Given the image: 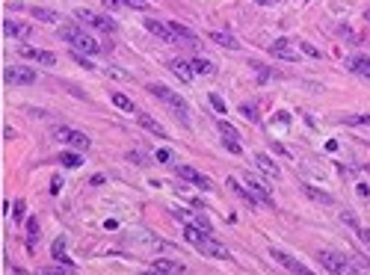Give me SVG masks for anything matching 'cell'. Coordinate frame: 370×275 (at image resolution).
Instances as JSON below:
<instances>
[{
  "mask_svg": "<svg viewBox=\"0 0 370 275\" xmlns=\"http://www.w3.org/2000/svg\"><path fill=\"white\" fill-rule=\"evenodd\" d=\"M184 237H187V243L190 246H196L205 257H219V260H225L228 257V249L213 237V231L211 228H202L199 222H190L187 228H184Z\"/></svg>",
  "mask_w": 370,
  "mask_h": 275,
  "instance_id": "obj_1",
  "label": "cell"
},
{
  "mask_svg": "<svg viewBox=\"0 0 370 275\" xmlns=\"http://www.w3.org/2000/svg\"><path fill=\"white\" fill-rule=\"evenodd\" d=\"M148 92H151V95L154 98H160L175 116H178V122H184V125H187L190 122V107H187V101H184L181 95H178V92H172L169 86H163V83H148Z\"/></svg>",
  "mask_w": 370,
  "mask_h": 275,
  "instance_id": "obj_2",
  "label": "cell"
},
{
  "mask_svg": "<svg viewBox=\"0 0 370 275\" xmlns=\"http://www.w3.org/2000/svg\"><path fill=\"white\" fill-rule=\"evenodd\" d=\"M59 36H62V39L71 45V50H77V53H89V56H92V53H101V45L92 39L86 30H80L77 24H74V27H62Z\"/></svg>",
  "mask_w": 370,
  "mask_h": 275,
  "instance_id": "obj_3",
  "label": "cell"
},
{
  "mask_svg": "<svg viewBox=\"0 0 370 275\" xmlns=\"http://www.w3.org/2000/svg\"><path fill=\"white\" fill-rule=\"evenodd\" d=\"M53 139H56V142H62V145H68V148H74V151H86V148L92 145V139H89L83 130L65 127V125L53 127Z\"/></svg>",
  "mask_w": 370,
  "mask_h": 275,
  "instance_id": "obj_4",
  "label": "cell"
},
{
  "mask_svg": "<svg viewBox=\"0 0 370 275\" xmlns=\"http://www.w3.org/2000/svg\"><path fill=\"white\" fill-rule=\"evenodd\" d=\"M317 260H320L332 275H361L346 257H341V254H335V251H317Z\"/></svg>",
  "mask_w": 370,
  "mask_h": 275,
  "instance_id": "obj_5",
  "label": "cell"
},
{
  "mask_svg": "<svg viewBox=\"0 0 370 275\" xmlns=\"http://www.w3.org/2000/svg\"><path fill=\"white\" fill-rule=\"evenodd\" d=\"M77 21L89 24V27H95V30H104V33H116V21L110 15H101V12H92V9H77L74 12Z\"/></svg>",
  "mask_w": 370,
  "mask_h": 275,
  "instance_id": "obj_6",
  "label": "cell"
},
{
  "mask_svg": "<svg viewBox=\"0 0 370 275\" xmlns=\"http://www.w3.org/2000/svg\"><path fill=\"white\" fill-rule=\"evenodd\" d=\"M36 71L33 68H18V65H6L3 68V83H9V86H30V83H36Z\"/></svg>",
  "mask_w": 370,
  "mask_h": 275,
  "instance_id": "obj_7",
  "label": "cell"
},
{
  "mask_svg": "<svg viewBox=\"0 0 370 275\" xmlns=\"http://www.w3.org/2000/svg\"><path fill=\"white\" fill-rule=\"evenodd\" d=\"M178 175H181L184 180L196 183V187H199V190H205V193H211V190H213V180H211L208 175H202L199 169H193V166H184V163H181V166H178Z\"/></svg>",
  "mask_w": 370,
  "mask_h": 275,
  "instance_id": "obj_8",
  "label": "cell"
},
{
  "mask_svg": "<svg viewBox=\"0 0 370 275\" xmlns=\"http://www.w3.org/2000/svg\"><path fill=\"white\" fill-rule=\"evenodd\" d=\"M269 257H275V263H282L285 269H291L293 275H314L308 266H302L296 257H291L288 251H282V249H269Z\"/></svg>",
  "mask_w": 370,
  "mask_h": 275,
  "instance_id": "obj_9",
  "label": "cell"
},
{
  "mask_svg": "<svg viewBox=\"0 0 370 275\" xmlns=\"http://www.w3.org/2000/svg\"><path fill=\"white\" fill-rule=\"evenodd\" d=\"M166 24H169V30H172V36H175L178 45H193V48H199V36H196L190 27H184V24H178V21H166Z\"/></svg>",
  "mask_w": 370,
  "mask_h": 275,
  "instance_id": "obj_10",
  "label": "cell"
},
{
  "mask_svg": "<svg viewBox=\"0 0 370 275\" xmlns=\"http://www.w3.org/2000/svg\"><path fill=\"white\" fill-rule=\"evenodd\" d=\"M18 53H21L24 59H30V62H39V65H53V62H56V56H53L51 50H42V48H27V45H21Z\"/></svg>",
  "mask_w": 370,
  "mask_h": 275,
  "instance_id": "obj_11",
  "label": "cell"
},
{
  "mask_svg": "<svg viewBox=\"0 0 370 275\" xmlns=\"http://www.w3.org/2000/svg\"><path fill=\"white\" fill-rule=\"evenodd\" d=\"M243 183H246V187H249V193H252L255 199H261L264 204H269V207H275V201H272V196H269V190L264 187V183H261V180H255L252 175H243Z\"/></svg>",
  "mask_w": 370,
  "mask_h": 275,
  "instance_id": "obj_12",
  "label": "cell"
},
{
  "mask_svg": "<svg viewBox=\"0 0 370 275\" xmlns=\"http://www.w3.org/2000/svg\"><path fill=\"white\" fill-rule=\"evenodd\" d=\"M269 53H272V56H279V59H288V62H293V59H296V50L291 48V42H288V39H275V42L269 45Z\"/></svg>",
  "mask_w": 370,
  "mask_h": 275,
  "instance_id": "obj_13",
  "label": "cell"
},
{
  "mask_svg": "<svg viewBox=\"0 0 370 275\" xmlns=\"http://www.w3.org/2000/svg\"><path fill=\"white\" fill-rule=\"evenodd\" d=\"M145 30L151 33V36H157V39H163V42H172V45H178L175 42V36H172V30H169V24H163V21H145Z\"/></svg>",
  "mask_w": 370,
  "mask_h": 275,
  "instance_id": "obj_14",
  "label": "cell"
},
{
  "mask_svg": "<svg viewBox=\"0 0 370 275\" xmlns=\"http://www.w3.org/2000/svg\"><path fill=\"white\" fill-rule=\"evenodd\" d=\"M172 71H175V77L178 80H184V83H190L193 77H196V71H193V62H184V59H172V65H169Z\"/></svg>",
  "mask_w": 370,
  "mask_h": 275,
  "instance_id": "obj_15",
  "label": "cell"
},
{
  "mask_svg": "<svg viewBox=\"0 0 370 275\" xmlns=\"http://www.w3.org/2000/svg\"><path fill=\"white\" fill-rule=\"evenodd\" d=\"M225 187H228V190H231V193H234L237 199H243V201H246L249 207H255V204H258V201H255V196H252V193H249L246 187H240V180H237V177H228V180H225Z\"/></svg>",
  "mask_w": 370,
  "mask_h": 275,
  "instance_id": "obj_16",
  "label": "cell"
},
{
  "mask_svg": "<svg viewBox=\"0 0 370 275\" xmlns=\"http://www.w3.org/2000/svg\"><path fill=\"white\" fill-rule=\"evenodd\" d=\"M3 33H6V36H15V39H30V24H21V21H3Z\"/></svg>",
  "mask_w": 370,
  "mask_h": 275,
  "instance_id": "obj_17",
  "label": "cell"
},
{
  "mask_svg": "<svg viewBox=\"0 0 370 275\" xmlns=\"http://www.w3.org/2000/svg\"><path fill=\"white\" fill-rule=\"evenodd\" d=\"M349 71H355V74H361V77H370V56L355 53V56L349 59Z\"/></svg>",
  "mask_w": 370,
  "mask_h": 275,
  "instance_id": "obj_18",
  "label": "cell"
},
{
  "mask_svg": "<svg viewBox=\"0 0 370 275\" xmlns=\"http://www.w3.org/2000/svg\"><path fill=\"white\" fill-rule=\"evenodd\" d=\"M56 163L65 166V169H80V166H83V157H80V151H62V154L56 157Z\"/></svg>",
  "mask_w": 370,
  "mask_h": 275,
  "instance_id": "obj_19",
  "label": "cell"
},
{
  "mask_svg": "<svg viewBox=\"0 0 370 275\" xmlns=\"http://www.w3.org/2000/svg\"><path fill=\"white\" fill-rule=\"evenodd\" d=\"M51 254H53V260H56V263H62V266H74V260L65 254V237H56V243H53V251H51Z\"/></svg>",
  "mask_w": 370,
  "mask_h": 275,
  "instance_id": "obj_20",
  "label": "cell"
},
{
  "mask_svg": "<svg viewBox=\"0 0 370 275\" xmlns=\"http://www.w3.org/2000/svg\"><path fill=\"white\" fill-rule=\"evenodd\" d=\"M255 163H258V169H264V172H266L269 177H279V175H282V169L275 166V163H272V160H269V157H266L264 151H261V154H255Z\"/></svg>",
  "mask_w": 370,
  "mask_h": 275,
  "instance_id": "obj_21",
  "label": "cell"
},
{
  "mask_svg": "<svg viewBox=\"0 0 370 275\" xmlns=\"http://www.w3.org/2000/svg\"><path fill=\"white\" fill-rule=\"evenodd\" d=\"M211 39H213L216 45L228 48V50H237V48H240V42H237V39H234L231 33H222V30H213V33H211Z\"/></svg>",
  "mask_w": 370,
  "mask_h": 275,
  "instance_id": "obj_22",
  "label": "cell"
},
{
  "mask_svg": "<svg viewBox=\"0 0 370 275\" xmlns=\"http://www.w3.org/2000/svg\"><path fill=\"white\" fill-rule=\"evenodd\" d=\"M139 125L148 130V133H154V136H160V139H166V127L160 125V122H154L151 116H139Z\"/></svg>",
  "mask_w": 370,
  "mask_h": 275,
  "instance_id": "obj_23",
  "label": "cell"
},
{
  "mask_svg": "<svg viewBox=\"0 0 370 275\" xmlns=\"http://www.w3.org/2000/svg\"><path fill=\"white\" fill-rule=\"evenodd\" d=\"M30 18H36V21H45V24H56V21H59V15H56V12H51V9H42V6H33V9H30Z\"/></svg>",
  "mask_w": 370,
  "mask_h": 275,
  "instance_id": "obj_24",
  "label": "cell"
},
{
  "mask_svg": "<svg viewBox=\"0 0 370 275\" xmlns=\"http://www.w3.org/2000/svg\"><path fill=\"white\" fill-rule=\"evenodd\" d=\"M193 71H196V74H213L216 65H213L211 59H205V56H196V59H193Z\"/></svg>",
  "mask_w": 370,
  "mask_h": 275,
  "instance_id": "obj_25",
  "label": "cell"
},
{
  "mask_svg": "<svg viewBox=\"0 0 370 275\" xmlns=\"http://www.w3.org/2000/svg\"><path fill=\"white\" fill-rule=\"evenodd\" d=\"M36 243H39V219L30 216V222H27V246L36 249Z\"/></svg>",
  "mask_w": 370,
  "mask_h": 275,
  "instance_id": "obj_26",
  "label": "cell"
},
{
  "mask_svg": "<svg viewBox=\"0 0 370 275\" xmlns=\"http://www.w3.org/2000/svg\"><path fill=\"white\" fill-rule=\"evenodd\" d=\"M113 104H116L119 110H125V113H133V101H131L128 95H122V92H113Z\"/></svg>",
  "mask_w": 370,
  "mask_h": 275,
  "instance_id": "obj_27",
  "label": "cell"
},
{
  "mask_svg": "<svg viewBox=\"0 0 370 275\" xmlns=\"http://www.w3.org/2000/svg\"><path fill=\"white\" fill-rule=\"evenodd\" d=\"M302 190H305L308 199H314V201H320V204H332V196H329V193H320V190H314V187H302Z\"/></svg>",
  "mask_w": 370,
  "mask_h": 275,
  "instance_id": "obj_28",
  "label": "cell"
},
{
  "mask_svg": "<svg viewBox=\"0 0 370 275\" xmlns=\"http://www.w3.org/2000/svg\"><path fill=\"white\" fill-rule=\"evenodd\" d=\"M240 116H246L249 122H261V116H258V110H255V104H240Z\"/></svg>",
  "mask_w": 370,
  "mask_h": 275,
  "instance_id": "obj_29",
  "label": "cell"
},
{
  "mask_svg": "<svg viewBox=\"0 0 370 275\" xmlns=\"http://www.w3.org/2000/svg\"><path fill=\"white\" fill-rule=\"evenodd\" d=\"M216 127H219V133H222L225 139H240V133H237V130H234L228 122H216Z\"/></svg>",
  "mask_w": 370,
  "mask_h": 275,
  "instance_id": "obj_30",
  "label": "cell"
},
{
  "mask_svg": "<svg viewBox=\"0 0 370 275\" xmlns=\"http://www.w3.org/2000/svg\"><path fill=\"white\" fill-rule=\"evenodd\" d=\"M154 269H163V272H181V263H178V260H157Z\"/></svg>",
  "mask_w": 370,
  "mask_h": 275,
  "instance_id": "obj_31",
  "label": "cell"
},
{
  "mask_svg": "<svg viewBox=\"0 0 370 275\" xmlns=\"http://www.w3.org/2000/svg\"><path fill=\"white\" fill-rule=\"evenodd\" d=\"M346 125H364V127H370V113H364V116H346Z\"/></svg>",
  "mask_w": 370,
  "mask_h": 275,
  "instance_id": "obj_32",
  "label": "cell"
},
{
  "mask_svg": "<svg viewBox=\"0 0 370 275\" xmlns=\"http://www.w3.org/2000/svg\"><path fill=\"white\" fill-rule=\"evenodd\" d=\"M222 145H225L231 154H243V145H240V139H222Z\"/></svg>",
  "mask_w": 370,
  "mask_h": 275,
  "instance_id": "obj_33",
  "label": "cell"
},
{
  "mask_svg": "<svg viewBox=\"0 0 370 275\" xmlns=\"http://www.w3.org/2000/svg\"><path fill=\"white\" fill-rule=\"evenodd\" d=\"M211 104H213V107H216V110H219V116H222V113H225V101H222V98H219V95H216V92H213V95H211Z\"/></svg>",
  "mask_w": 370,
  "mask_h": 275,
  "instance_id": "obj_34",
  "label": "cell"
},
{
  "mask_svg": "<svg viewBox=\"0 0 370 275\" xmlns=\"http://www.w3.org/2000/svg\"><path fill=\"white\" fill-rule=\"evenodd\" d=\"M154 160H157V163H169V160H172V151H166V148H160V151L154 154Z\"/></svg>",
  "mask_w": 370,
  "mask_h": 275,
  "instance_id": "obj_35",
  "label": "cell"
},
{
  "mask_svg": "<svg viewBox=\"0 0 370 275\" xmlns=\"http://www.w3.org/2000/svg\"><path fill=\"white\" fill-rule=\"evenodd\" d=\"M12 216H15V222H21V219H24V201H15V207H12Z\"/></svg>",
  "mask_w": 370,
  "mask_h": 275,
  "instance_id": "obj_36",
  "label": "cell"
},
{
  "mask_svg": "<svg viewBox=\"0 0 370 275\" xmlns=\"http://www.w3.org/2000/svg\"><path fill=\"white\" fill-rule=\"evenodd\" d=\"M59 190H62V177H53L51 180V196H59Z\"/></svg>",
  "mask_w": 370,
  "mask_h": 275,
  "instance_id": "obj_37",
  "label": "cell"
},
{
  "mask_svg": "<svg viewBox=\"0 0 370 275\" xmlns=\"http://www.w3.org/2000/svg\"><path fill=\"white\" fill-rule=\"evenodd\" d=\"M125 6H133V9H145L148 0H125Z\"/></svg>",
  "mask_w": 370,
  "mask_h": 275,
  "instance_id": "obj_38",
  "label": "cell"
},
{
  "mask_svg": "<svg viewBox=\"0 0 370 275\" xmlns=\"http://www.w3.org/2000/svg\"><path fill=\"white\" fill-rule=\"evenodd\" d=\"M355 234H358V240H364V243H370V228H355Z\"/></svg>",
  "mask_w": 370,
  "mask_h": 275,
  "instance_id": "obj_39",
  "label": "cell"
},
{
  "mask_svg": "<svg viewBox=\"0 0 370 275\" xmlns=\"http://www.w3.org/2000/svg\"><path fill=\"white\" fill-rule=\"evenodd\" d=\"M36 275H62V272H59L56 266H45V269H39Z\"/></svg>",
  "mask_w": 370,
  "mask_h": 275,
  "instance_id": "obj_40",
  "label": "cell"
},
{
  "mask_svg": "<svg viewBox=\"0 0 370 275\" xmlns=\"http://www.w3.org/2000/svg\"><path fill=\"white\" fill-rule=\"evenodd\" d=\"M142 275H175V272H163V269H148V272H142Z\"/></svg>",
  "mask_w": 370,
  "mask_h": 275,
  "instance_id": "obj_41",
  "label": "cell"
},
{
  "mask_svg": "<svg viewBox=\"0 0 370 275\" xmlns=\"http://www.w3.org/2000/svg\"><path fill=\"white\" fill-rule=\"evenodd\" d=\"M107 6H125V0H107Z\"/></svg>",
  "mask_w": 370,
  "mask_h": 275,
  "instance_id": "obj_42",
  "label": "cell"
},
{
  "mask_svg": "<svg viewBox=\"0 0 370 275\" xmlns=\"http://www.w3.org/2000/svg\"><path fill=\"white\" fill-rule=\"evenodd\" d=\"M255 3H261V6H264V3H272V0H255Z\"/></svg>",
  "mask_w": 370,
  "mask_h": 275,
  "instance_id": "obj_43",
  "label": "cell"
},
{
  "mask_svg": "<svg viewBox=\"0 0 370 275\" xmlns=\"http://www.w3.org/2000/svg\"><path fill=\"white\" fill-rule=\"evenodd\" d=\"M364 18H367V21H370V9H367V15H364Z\"/></svg>",
  "mask_w": 370,
  "mask_h": 275,
  "instance_id": "obj_44",
  "label": "cell"
}]
</instances>
